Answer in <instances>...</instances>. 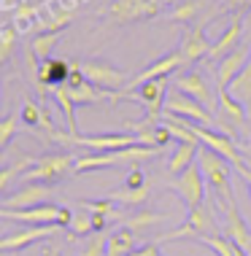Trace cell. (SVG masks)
<instances>
[{
  "mask_svg": "<svg viewBox=\"0 0 251 256\" xmlns=\"http://www.w3.org/2000/svg\"><path fill=\"white\" fill-rule=\"evenodd\" d=\"M197 164L200 170H203L205 176V184L213 189L216 205H232L235 202V194H232V184H229V178H232V170L235 168L232 162H227L224 156H219L216 151L200 146V154H197Z\"/></svg>",
  "mask_w": 251,
  "mask_h": 256,
  "instance_id": "cell-1",
  "label": "cell"
},
{
  "mask_svg": "<svg viewBox=\"0 0 251 256\" xmlns=\"http://www.w3.org/2000/svg\"><path fill=\"white\" fill-rule=\"evenodd\" d=\"M213 208L216 202H203L197 208H189V216L181 226H176L173 232L159 234V243H173V240H200L205 234H216L219 224H216L213 216Z\"/></svg>",
  "mask_w": 251,
  "mask_h": 256,
  "instance_id": "cell-2",
  "label": "cell"
},
{
  "mask_svg": "<svg viewBox=\"0 0 251 256\" xmlns=\"http://www.w3.org/2000/svg\"><path fill=\"white\" fill-rule=\"evenodd\" d=\"M54 143H60V146H76V148H89L95 154V151H119V148H130L138 143V135H87V138H79L76 132H49Z\"/></svg>",
  "mask_w": 251,
  "mask_h": 256,
  "instance_id": "cell-3",
  "label": "cell"
},
{
  "mask_svg": "<svg viewBox=\"0 0 251 256\" xmlns=\"http://www.w3.org/2000/svg\"><path fill=\"white\" fill-rule=\"evenodd\" d=\"M165 114L181 116V119H186V122H192V124H200V127H211V130H216V116L203 106V102H197L194 98H189V94H184L181 89H173V92H167Z\"/></svg>",
  "mask_w": 251,
  "mask_h": 256,
  "instance_id": "cell-4",
  "label": "cell"
},
{
  "mask_svg": "<svg viewBox=\"0 0 251 256\" xmlns=\"http://www.w3.org/2000/svg\"><path fill=\"white\" fill-rule=\"evenodd\" d=\"M79 65L89 84H95L103 92H124V86H130L127 73H122L106 60H81Z\"/></svg>",
  "mask_w": 251,
  "mask_h": 256,
  "instance_id": "cell-5",
  "label": "cell"
},
{
  "mask_svg": "<svg viewBox=\"0 0 251 256\" xmlns=\"http://www.w3.org/2000/svg\"><path fill=\"white\" fill-rule=\"evenodd\" d=\"M76 168V159L71 154H46L41 156L36 164H33V170L25 172V181H38V184H57L62 178L68 176V172H73Z\"/></svg>",
  "mask_w": 251,
  "mask_h": 256,
  "instance_id": "cell-6",
  "label": "cell"
},
{
  "mask_svg": "<svg viewBox=\"0 0 251 256\" xmlns=\"http://www.w3.org/2000/svg\"><path fill=\"white\" fill-rule=\"evenodd\" d=\"M170 189L178 192V197L186 202V208H197L205 202V176L200 170V164H189L181 176L170 181Z\"/></svg>",
  "mask_w": 251,
  "mask_h": 256,
  "instance_id": "cell-7",
  "label": "cell"
},
{
  "mask_svg": "<svg viewBox=\"0 0 251 256\" xmlns=\"http://www.w3.org/2000/svg\"><path fill=\"white\" fill-rule=\"evenodd\" d=\"M189 124H192V122H189ZM192 132L197 135L200 146L216 151V154L224 156L227 162H232L235 168H240V164L246 162V156H243L240 151H238V143H235L229 135L219 132V130H211V127H200V124H192Z\"/></svg>",
  "mask_w": 251,
  "mask_h": 256,
  "instance_id": "cell-8",
  "label": "cell"
},
{
  "mask_svg": "<svg viewBox=\"0 0 251 256\" xmlns=\"http://www.w3.org/2000/svg\"><path fill=\"white\" fill-rule=\"evenodd\" d=\"M165 0H114L108 6V16L114 22H141V19L157 16Z\"/></svg>",
  "mask_w": 251,
  "mask_h": 256,
  "instance_id": "cell-9",
  "label": "cell"
},
{
  "mask_svg": "<svg viewBox=\"0 0 251 256\" xmlns=\"http://www.w3.org/2000/svg\"><path fill=\"white\" fill-rule=\"evenodd\" d=\"M216 208H219L221 216H224V221H221V234H227L235 246H240L243 251L251 256V226L246 224V218L240 216L238 202H232V205H216Z\"/></svg>",
  "mask_w": 251,
  "mask_h": 256,
  "instance_id": "cell-10",
  "label": "cell"
},
{
  "mask_svg": "<svg viewBox=\"0 0 251 256\" xmlns=\"http://www.w3.org/2000/svg\"><path fill=\"white\" fill-rule=\"evenodd\" d=\"M49 194H52V186H49V184L25 181V184H19V189L14 192V194L3 197L0 208H3V210H25V208H33V205L46 202Z\"/></svg>",
  "mask_w": 251,
  "mask_h": 256,
  "instance_id": "cell-11",
  "label": "cell"
},
{
  "mask_svg": "<svg viewBox=\"0 0 251 256\" xmlns=\"http://www.w3.org/2000/svg\"><path fill=\"white\" fill-rule=\"evenodd\" d=\"M124 98H135L146 106V114L149 119H159L165 114V100H167V78H154V81H146V84L138 86L135 94L124 92Z\"/></svg>",
  "mask_w": 251,
  "mask_h": 256,
  "instance_id": "cell-12",
  "label": "cell"
},
{
  "mask_svg": "<svg viewBox=\"0 0 251 256\" xmlns=\"http://www.w3.org/2000/svg\"><path fill=\"white\" fill-rule=\"evenodd\" d=\"M60 208L62 205L41 202V205L25 208V210H3V208H0V213H3L6 221H19V224H30V226H46V224H57Z\"/></svg>",
  "mask_w": 251,
  "mask_h": 256,
  "instance_id": "cell-13",
  "label": "cell"
},
{
  "mask_svg": "<svg viewBox=\"0 0 251 256\" xmlns=\"http://www.w3.org/2000/svg\"><path fill=\"white\" fill-rule=\"evenodd\" d=\"M71 70H73V62H68V60H54V57L44 60L38 68V76H36L38 92L46 94V89H57L62 84H68Z\"/></svg>",
  "mask_w": 251,
  "mask_h": 256,
  "instance_id": "cell-14",
  "label": "cell"
},
{
  "mask_svg": "<svg viewBox=\"0 0 251 256\" xmlns=\"http://www.w3.org/2000/svg\"><path fill=\"white\" fill-rule=\"evenodd\" d=\"M176 89H181L184 94H189V98H194L197 102H203V106L211 110L219 108L216 102H219V98H213V92H211V84L200 76L197 70H189V73H181L178 78H176Z\"/></svg>",
  "mask_w": 251,
  "mask_h": 256,
  "instance_id": "cell-15",
  "label": "cell"
},
{
  "mask_svg": "<svg viewBox=\"0 0 251 256\" xmlns=\"http://www.w3.org/2000/svg\"><path fill=\"white\" fill-rule=\"evenodd\" d=\"M60 226L57 224H46V226H30V230H22V232H14V234H6L3 240H0V251L6 256L14 254V251H22V248L38 243V240H46L52 238L54 232H57Z\"/></svg>",
  "mask_w": 251,
  "mask_h": 256,
  "instance_id": "cell-16",
  "label": "cell"
},
{
  "mask_svg": "<svg viewBox=\"0 0 251 256\" xmlns=\"http://www.w3.org/2000/svg\"><path fill=\"white\" fill-rule=\"evenodd\" d=\"M248 60H251V49H248V46H238V49H232L227 57H221L219 60V70H216V78H219L216 89H227L229 84H232L235 76L248 65Z\"/></svg>",
  "mask_w": 251,
  "mask_h": 256,
  "instance_id": "cell-17",
  "label": "cell"
},
{
  "mask_svg": "<svg viewBox=\"0 0 251 256\" xmlns=\"http://www.w3.org/2000/svg\"><path fill=\"white\" fill-rule=\"evenodd\" d=\"M181 65H184L181 52H170V54H165V57H159L157 62H151V65L138 73L135 78H130V86H141V84H146V81H154V78H167V76Z\"/></svg>",
  "mask_w": 251,
  "mask_h": 256,
  "instance_id": "cell-18",
  "label": "cell"
},
{
  "mask_svg": "<svg viewBox=\"0 0 251 256\" xmlns=\"http://www.w3.org/2000/svg\"><path fill=\"white\" fill-rule=\"evenodd\" d=\"M211 40L205 38V27L203 24H197V27H192L189 32H186V38L181 40V57H184V65H192V62H197V60H205L208 57V52H211Z\"/></svg>",
  "mask_w": 251,
  "mask_h": 256,
  "instance_id": "cell-19",
  "label": "cell"
},
{
  "mask_svg": "<svg viewBox=\"0 0 251 256\" xmlns=\"http://www.w3.org/2000/svg\"><path fill=\"white\" fill-rule=\"evenodd\" d=\"M240 32H243V19L235 16L232 22H229V27L224 30V36H221V38L211 46V52H208L205 60H221V57H227V54L232 52V49H238Z\"/></svg>",
  "mask_w": 251,
  "mask_h": 256,
  "instance_id": "cell-20",
  "label": "cell"
},
{
  "mask_svg": "<svg viewBox=\"0 0 251 256\" xmlns=\"http://www.w3.org/2000/svg\"><path fill=\"white\" fill-rule=\"evenodd\" d=\"M108 164H122L119 151H95V154L79 156V159H76L73 172H76V176H81V172H92L97 168H108Z\"/></svg>",
  "mask_w": 251,
  "mask_h": 256,
  "instance_id": "cell-21",
  "label": "cell"
},
{
  "mask_svg": "<svg viewBox=\"0 0 251 256\" xmlns=\"http://www.w3.org/2000/svg\"><path fill=\"white\" fill-rule=\"evenodd\" d=\"M135 240L138 234L127 230V226H116L114 232H108V254L106 256H130L135 251Z\"/></svg>",
  "mask_w": 251,
  "mask_h": 256,
  "instance_id": "cell-22",
  "label": "cell"
},
{
  "mask_svg": "<svg viewBox=\"0 0 251 256\" xmlns=\"http://www.w3.org/2000/svg\"><path fill=\"white\" fill-rule=\"evenodd\" d=\"M165 218H167V213H162V210H141V213H130V216H124L122 224L141 238V234L151 232V226L159 224V221H165Z\"/></svg>",
  "mask_w": 251,
  "mask_h": 256,
  "instance_id": "cell-23",
  "label": "cell"
},
{
  "mask_svg": "<svg viewBox=\"0 0 251 256\" xmlns=\"http://www.w3.org/2000/svg\"><path fill=\"white\" fill-rule=\"evenodd\" d=\"M197 154H200L197 143H178V146L173 148V156H170V162H167V168H170L173 176H181L189 164L197 162Z\"/></svg>",
  "mask_w": 251,
  "mask_h": 256,
  "instance_id": "cell-24",
  "label": "cell"
},
{
  "mask_svg": "<svg viewBox=\"0 0 251 256\" xmlns=\"http://www.w3.org/2000/svg\"><path fill=\"white\" fill-rule=\"evenodd\" d=\"M19 116H22V124L25 127H44L46 132H54V124L49 122V116L41 110V106L36 100H30L27 98L25 102H22V110H19Z\"/></svg>",
  "mask_w": 251,
  "mask_h": 256,
  "instance_id": "cell-25",
  "label": "cell"
},
{
  "mask_svg": "<svg viewBox=\"0 0 251 256\" xmlns=\"http://www.w3.org/2000/svg\"><path fill=\"white\" fill-rule=\"evenodd\" d=\"M38 14H41V3H30V0H27V3H22L17 11H14V22L11 24L17 27L19 32H27L33 24L38 27Z\"/></svg>",
  "mask_w": 251,
  "mask_h": 256,
  "instance_id": "cell-26",
  "label": "cell"
},
{
  "mask_svg": "<svg viewBox=\"0 0 251 256\" xmlns=\"http://www.w3.org/2000/svg\"><path fill=\"white\" fill-rule=\"evenodd\" d=\"M227 89H229V94H232L235 100L243 102V106H251V60H248V65L232 78V84H229Z\"/></svg>",
  "mask_w": 251,
  "mask_h": 256,
  "instance_id": "cell-27",
  "label": "cell"
},
{
  "mask_svg": "<svg viewBox=\"0 0 251 256\" xmlns=\"http://www.w3.org/2000/svg\"><path fill=\"white\" fill-rule=\"evenodd\" d=\"M62 32H38L36 40L30 44V52L38 57V62H44L52 57V52H54V46H57V40H60Z\"/></svg>",
  "mask_w": 251,
  "mask_h": 256,
  "instance_id": "cell-28",
  "label": "cell"
},
{
  "mask_svg": "<svg viewBox=\"0 0 251 256\" xmlns=\"http://www.w3.org/2000/svg\"><path fill=\"white\" fill-rule=\"evenodd\" d=\"M52 94H54V100L60 102V108H62V114H65V119H68V130L71 132H76V102L71 98V92H68V84H62L57 89H52Z\"/></svg>",
  "mask_w": 251,
  "mask_h": 256,
  "instance_id": "cell-29",
  "label": "cell"
},
{
  "mask_svg": "<svg viewBox=\"0 0 251 256\" xmlns=\"http://www.w3.org/2000/svg\"><path fill=\"white\" fill-rule=\"evenodd\" d=\"M149 194H151V189L149 186H143V189H116V192H111V200L114 202H119V205H127V208H132V205H141V202H146L149 200Z\"/></svg>",
  "mask_w": 251,
  "mask_h": 256,
  "instance_id": "cell-30",
  "label": "cell"
},
{
  "mask_svg": "<svg viewBox=\"0 0 251 256\" xmlns=\"http://www.w3.org/2000/svg\"><path fill=\"white\" fill-rule=\"evenodd\" d=\"M22 130V116H19V110H11V114L3 116V122H0V148H9L14 135Z\"/></svg>",
  "mask_w": 251,
  "mask_h": 256,
  "instance_id": "cell-31",
  "label": "cell"
},
{
  "mask_svg": "<svg viewBox=\"0 0 251 256\" xmlns=\"http://www.w3.org/2000/svg\"><path fill=\"white\" fill-rule=\"evenodd\" d=\"M38 159H33V156H22L19 162H14L9 164V168H3V172H0V189H9L11 181H14V176H25L27 170H33V164H36Z\"/></svg>",
  "mask_w": 251,
  "mask_h": 256,
  "instance_id": "cell-32",
  "label": "cell"
},
{
  "mask_svg": "<svg viewBox=\"0 0 251 256\" xmlns=\"http://www.w3.org/2000/svg\"><path fill=\"white\" fill-rule=\"evenodd\" d=\"M203 6H205V0H184L181 6H176V8L170 11L167 19H173V22H189V19H194L200 14Z\"/></svg>",
  "mask_w": 251,
  "mask_h": 256,
  "instance_id": "cell-33",
  "label": "cell"
},
{
  "mask_svg": "<svg viewBox=\"0 0 251 256\" xmlns=\"http://www.w3.org/2000/svg\"><path fill=\"white\" fill-rule=\"evenodd\" d=\"M17 36H19V30L11 22L3 24V30H0V62H3V65L11 60V52H14V46H17Z\"/></svg>",
  "mask_w": 251,
  "mask_h": 256,
  "instance_id": "cell-34",
  "label": "cell"
},
{
  "mask_svg": "<svg viewBox=\"0 0 251 256\" xmlns=\"http://www.w3.org/2000/svg\"><path fill=\"white\" fill-rule=\"evenodd\" d=\"M106 254H108V234L106 232H95L92 238H89V243H87L81 256H106Z\"/></svg>",
  "mask_w": 251,
  "mask_h": 256,
  "instance_id": "cell-35",
  "label": "cell"
},
{
  "mask_svg": "<svg viewBox=\"0 0 251 256\" xmlns=\"http://www.w3.org/2000/svg\"><path fill=\"white\" fill-rule=\"evenodd\" d=\"M71 232H73V238H81V234H95V226H92V213H73Z\"/></svg>",
  "mask_w": 251,
  "mask_h": 256,
  "instance_id": "cell-36",
  "label": "cell"
},
{
  "mask_svg": "<svg viewBox=\"0 0 251 256\" xmlns=\"http://www.w3.org/2000/svg\"><path fill=\"white\" fill-rule=\"evenodd\" d=\"M81 208L87 213H103V216H114V200L106 197V200H84Z\"/></svg>",
  "mask_w": 251,
  "mask_h": 256,
  "instance_id": "cell-37",
  "label": "cell"
},
{
  "mask_svg": "<svg viewBox=\"0 0 251 256\" xmlns=\"http://www.w3.org/2000/svg\"><path fill=\"white\" fill-rule=\"evenodd\" d=\"M124 186H127V189H143V186H149L146 184V172L138 168V164H130V172H127Z\"/></svg>",
  "mask_w": 251,
  "mask_h": 256,
  "instance_id": "cell-38",
  "label": "cell"
},
{
  "mask_svg": "<svg viewBox=\"0 0 251 256\" xmlns=\"http://www.w3.org/2000/svg\"><path fill=\"white\" fill-rule=\"evenodd\" d=\"M130 256H162V254H159V246L157 243H143V246H138Z\"/></svg>",
  "mask_w": 251,
  "mask_h": 256,
  "instance_id": "cell-39",
  "label": "cell"
},
{
  "mask_svg": "<svg viewBox=\"0 0 251 256\" xmlns=\"http://www.w3.org/2000/svg\"><path fill=\"white\" fill-rule=\"evenodd\" d=\"M108 218H111V216H103V213H92V226H95V232H106Z\"/></svg>",
  "mask_w": 251,
  "mask_h": 256,
  "instance_id": "cell-40",
  "label": "cell"
},
{
  "mask_svg": "<svg viewBox=\"0 0 251 256\" xmlns=\"http://www.w3.org/2000/svg\"><path fill=\"white\" fill-rule=\"evenodd\" d=\"M57 6L60 11H65V14H76V8H79V0H57Z\"/></svg>",
  "mask_w": 251,
  "mask_h": 256,
  "instance_id": "cell-41",
  "label": "cell"
},
{
  "mask_svg": "<svg viewBox=\"0 0 251 256\" xmlns=\"http://www.w3.org/2000/svg\"><path fill=\"white\" fill-rule=\"evenodd\" d=\"M221 8H243V6H248V0H219Z\"/></svg>",
  "mask_w": 251,
  "mask_h": 256,
  "instance_id": "cell-42",
  "label": "cell"
},
{
  "mask_svg": "<svg viewBox=\"0 0 251 256\" xmlns=\"http://www.w3.org/2000/svg\"><path fill=\"white\" fill-rule=\"evenodd\" d=\"M41 256H60V248H57V246H49Z\"/></svg>",
  "mask_w": 251,
  "mask_h": 256,
  "instance_id": "cell-43",
  "label": "cell"
},
{
  "mask_svg": "<svg viewBox=\"0 0 251 256\" xmlns=\"http://www.w3.org/2000/svg\"><path fill=\"white\" fill-rule=\"evenodd\" d=\"M248 154H251V143H248Z\"/></svg>",
  "mask_w": 251,
  "mask_h": 256,
  "instance_id": "cell-44",
  "label": "cell"
},
{
  "mask_svg": "<svg viewBox=\"0 0 251 256\" xmlns=\"http://www.w3.org/2000/svg\"><path fill=\"white\" fill-rule=\"evenodd\" d=\"M248 6H251V0H248Z\"/></svg>",
  "mask_w": 251,
  "mask_h": 256,
  "instance_id": "cell-45",
  "label": "cell"
},
{
  "mask_svg": "<svg viewBox=\"0 0 251 256\" xmlns=\"http://www.w3.org/2000/svg\"><path fill=\"white\" fill-rule=\"evenodd\" d=\"M25 3H27V0H25Z\"/></svg>",
  "mask_w": 251,
  "mask_h": 256,
  "instance_id": "cell-46",
  "label": "cell"
}]
</instances>
